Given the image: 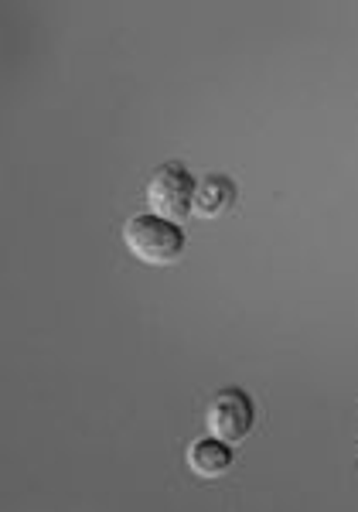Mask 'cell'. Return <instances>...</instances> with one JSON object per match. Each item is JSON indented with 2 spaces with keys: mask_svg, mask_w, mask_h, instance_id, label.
Masks as SVG:
<instances>
[{
  "mask_svg": "<svg viewBox=\"0 0 358 512\" xmlns=\"http://www.w3.org/2000/svg\"><path fill=\"white\" fill-rule=\"evenodd\" d=\"M123 243L147 267H168L185 250V233L178 229V222H168L161 216H133L123 226Z\"/></svg>",
  "mask_w": 358,
  "mask_h": 512,
  "instance_id": "1",
  "label": "cell"
},
{
  "mask_svg": "<svg viewBox=\"0 0 358 512\" xmlns=\"http://www.w3.org/2000/svg\"><path fill=\"white\" fill-rule=\"evenodd\" d=\"M195 188L198 181L181 164H161L147 181V205L154 216L168 222H185L195 212Z\"/></svg>",
  "mask_w": 358,
  "mask_h": 512,
  "instance_id": "2",
  "label": "cell"
},
{
  "mask_svg": "<svg viewBox=\"0 0 358 512\" xmlns=\"http://www.w3.org/2000/svg\"><path fill=\"white\" fill-rule=\"evenodd\" d=\"M253 424H256V410H253L249 393H243V390L215 393V400L208 403V410H205L208 434L219 437V441H226V444H239L249 431H253Z\"/></svg>",
  "mask_w": 358,
  "mask_h": 512,
  "instance_id": "3",
  "label": "cell"
},
{
  "mask_svg": "<svg viewBox=\"0 0 358 512\" xmlns=\"http://www.w3.org/2000/svg\"><path fill=\"white\" fill-rule=\"evenodd\" d=\"M185 465L188 472L195 478H202V482H215V478H222L229 472L232 465V448L226 441H219V437H202V441H191L188 451H185Z\"/></svg>",
  "mask_w": 358,
  "mask_h": 512,
  "instance_id": "4",
  "label": "cell"
},
{
  "mask_svg": "<svg viewBox=\"0 0 358 512\" xmlns=\"http://www.w3.org/2000/svg\"><path fill=\"white\" fill-rule=\"evenodd\" d=\"M236 202V185L226 175H205L195 188V216L219 219L226 216Z\"/></svg>",
  "mask_w": 358,
  "mask_h": 512,
  "instance_id": "5",
  "label": "cell"
}]
</instances>
